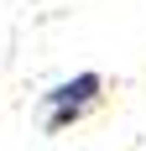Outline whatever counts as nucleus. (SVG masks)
I'll list each match as a JSON object with an SVG mask.
<instances>
[{
	"label": "nucleus",
	"mask_w": 146,
	"mask_h": 151,
	"mask_svg": "<svg viewBox=\"0 0 146 151\" xmlns=\"http://www.w3.org/2000/svg\"><path fill=\"white\" fill-rule=\"evenodd\" d=\"M104 99V78L99 73H73V78H58L52 89L42 94V125L58 136V130H73L89 109Z\"/></svg>",
	"instance_id": "nucleus-1"
}]
</instances>
